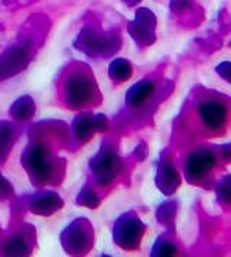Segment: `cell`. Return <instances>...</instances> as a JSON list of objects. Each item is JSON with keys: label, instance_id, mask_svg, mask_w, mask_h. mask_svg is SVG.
I'll use <instances>...</instances> for the list:
<instances>
[{"label": "cell", "instance_id": "cell-23", "mask_svg": "<svg viewBox=\"0 0 231 257\" xmlns=\"http://www.w3.org/2000/svg\"><path fill=\"white\" fill-rule=\"evenodd\" d=\"M36 0H0V9L2 11H15L22 6H28Z\"/></svg>", "mask_w": 231, "mask_h": 257}, {"label": "cell", "instance_id": "cell-24", "mask_svg": "<svg viewBox=\"0 0 231 257\" xmlns=\"http://www.w3.org/2000/svg\"><path fill=\"white\" fill-rule=\"evenodd\" d=\"M13 195V187L12 184L0 174V199H8Z\"/></svg>", "mask_w": 231, "mask_h": 257}, {"label": "cell", "instance_id": "cell-21", "mask_svg": "<svg viewBox=\"0 0 231 257\" xmlns=\"http://www.w3.org/2000/svg\"><path fill=\"white\" fill-rule=\"evenodd\" d=\"M75 202L78 204V205H82V207H87V208H97L98 205H100V198H98V195L95 194V191L91 189V188L85 187L82 188L80 191V194L77 195V199H75Z\"/></svg>", "mask_w": 231, "mask_h": 257}, {"label": "cell", "instance_id": "cell-18", "mask_svg": "<svg viewBox=\"0 0 231 257\" xmlns=\"http://www.w3.org/2000/svg\"><path fill=\"white\" fill-rule=\"evenodd\" d=\"M133 74V65L125 58H116L108 65V77L114 82L127 81Z\"/></svg>", "mask_w": 231, "mask_h": 257}, {"label": "cell", "instance_id": "cell-22", "mask_svg": "<svg viewBox=\"0 0 231 257\" xmlns=\"http://www.w3.org/2000/svg\"><path fill=\"white\" fill-rule=\"evenodd\" d=\"M230 175H225L218 184H217V198H218V202H221L222 205H228L231 201V189H230Z\"/></svg>", "mask_w": 231, "mask_h": 257}, {"label": "cell", "instance_id": "cell-13", "mask_svg": "<svg viewBox=\"0 0 231 257\" xmlns=\"http://www.w3.org/2000/svg\"><path fill=\"white\" fill-rule=\"evenodd\" d=\"M155 184L163 195H173L175 191L181 185L179 172H178L176 166L172 164L171 155L168 151L162 153L159 161H158Z\"/></svg>", "mask_w": 231, "mask_h": 257}, {"label": "cell", "instance_id": "cell-16", "mask_svg": "<svg viewBox=\"0 0 231 257\" xmlns=\"http://www.w3.org/2000/svg\"><path fill=\"white\" fill-rule=\"evenodd\" d=\"M19 135H21V128L16 123L8 120L0 121V162H5L8 159Z\"/></svg>", "mask_w": 231, "mask_h": 257}, {"label": "cell", "instance_id": "cell-4", "mask_svg": "<svg viewBox=\"0 0 231 257\" xmlns=\"http://www.w3.org/2000/svg\"><path fill=\"white\" fill-rule=\"evenodd\" d=\"M74 48L90 58H110L122 48V36L119 31H101L98 26H85L74 39Z\"/></svg>", "mask_w": 231, "mask_h": 257}, {"label": "cell", "instance_id": "cell-14", "mask_svg": "<svg viewBox=\"0 0 231 257\" xmlns=\"http://www.w3.org/2000/svg\"><path fill=\"white\" fill-rule=\"evenodd\" d=\"M64 207V201L54 191H38L28 197V208L36 215L49 217Z\"/></svg>", "mask_w": 231, "mask_h": 257}, {"label": "cell", "instance_id": "cell-7", "mask_svg": "<svg viewBox=\"0 0 231 257\" xmlns=\"http://www.w3.org/2000/svg\"><path fill=\"white\" fill-rule=\"evenodd\" d=\"M146 231V224L135 211L122 214L113 227V240L123 250H138Z\"/></svg>", "mask_w": 231, "mask_h": 257}, {"label": "cell", "instance_id": "cell-26", "mask_svg": "<svg viewBox=\"0 0 231 257\" xmlns=\"http://www.w3.org/2000/svg\"><path fill=\"white\" fill-rule=\"evenodd\" d=\"M133 155L138 158L139 161L146 159V156H148V146H146V143H145V142H140L138 146H136V149H135Z\"/></svg>", "mask_w": 231, "mask_h": 257}, {"label": "cell", "instance_id": "cell-2", "mask_svg": "<svg viewBox=\"0 0 231 257\" xmlns=\"http://www.w3.org/2000/svg\"><path fill=\"white\" fill-rule=\"evenodd\" d=\"M32 138V136H31ZM22 166L34 185H58L64 176L65 159H59L51 143L32 138L21 158Z\"/></svg>", "mask_w": 231, "mask_h": 257}, {"label": "cell", "instance_id": "cell-9", "mask_svg": "<svg viewBox=\"0 0 231 257\" xmlns=\"http://www.w3.org/2000/svg\"><path fill=\"white\" fill-rule=\"evenodd\" d=\"M196 111H198V118L201 124L207 128L209 133H219L224 130L227 124L228 105L221 100H215V98L202 100L198 104Z\"/></svg>", "mask_w": 231, "mask_h": 257}, {"label": "cell", "instance_id": "cell-10", "mask_svg": "<svg viewBox=\"0 0 231 257\" xmlns=\"http://www.w3.org/2000/svg\"><path fill=\"white\" fill-rule=\"evenodd\" d=\"M129 34L140 47L153 45L156 41V16H155V13L146 8H139L135 15V19L129 25Z\"/></svg>", "mask_w": 231, "mask_h": 257}, {"label": "cell", "instance_id": "cell-20", "mask_svg": "<svg viewBox=\"0 0 231 257\" xmlns=\"http://www.w3.org/2000/svg\"><path fill=\"white\" fill-rule=\"evenodd\" d=\"M176 214V202L175 201H165L156 210V218L162 225H171Z\"/></svg>", "mask_w": 231, "mask_h": 257}, {"label": "cell", "instance_id": "cell-19", "mask_svg": "<svg viewBox=\"0 0 231 257\" xmlns=\"http://www.w3.org/2000/svg\"><path fill=\"white\" fill-rule=\"evenodd\" d=\"M176 254V247L172 243V240L166 238V237H159L155 244L152 247L150 256L152 257H169Z\"/></svg>", "mask_w": 231, "mask_h": 257}, {"label": "cell", "instance_id": "cell-3", "mask_svg": "<svg viewBox=\"0 0 231 257\" xmlns=\"http://www.w3.org/2000/svg\"><path fill=\"white\" fill-rule=\"evenodd\" d=\"M62 100L71 110L100 104L101 94L90 68L84 64H77L71 68L62 84Z\"/></svg>", "mask_w": 231, "mask_h": 257}, {"label": "cell", "instance_id": "cell-17", "mask_svg": "<svg viewBox=\"0 0 231 257\" xmlns=\"http://www.w3.org/2000/svg\"><path fill=\"white\" fill-rule=\"evenodd\" d=\"M36 111V104L31 95H22L12 103L9 114L16 121H26L32 118Z\"/></svg>", "mask_w": 231, "mask_h": 257}, {"label": "cell", "instance_id": "cell-11", "mask_svg": "<svg viewBox=\"0 0 231 257\" xmlns=\"http://www.w3.org/2000/svg\"><path fill=\"white\" fill-rule=\"evenodd\" d=\"M34 227L23 224V228L15 231L11 235H6L0 244V254L2 256H28L32 253L35 245Z\"/></svg>", "mask_w": 231, "mask_h": 257}, {"label": "cell", "instance_id": "cell-6", "mask_svg": "<svg viewBox=\"0 0 231 257\" xmlns=\"http://www.w3.org/2000/svg\"><path fill=\"white\" fill-rule=\"evenodd\" d=\"M61 245L69 256H84L94 244V228L87 218H77L61 233Z\"/></svg>", "mask_w": 231, "mask_h": 257}, {"label": "cell", "instance_id": "cell-8", "mask_svg": "<svg viewBox=\"0 0 231 257\" xmlns=\"http://www.w3.org/2000/svg\"><path fill=\"white\" fill-rule=\"evenodd\" d=\"M217 165V153L209 148H198L189 153L184 165L185 178L189 184H199Z\"/></svg>", "mask_w": 231, "mask_h": 257}, {"label": "cell", "instance_id": "cell-27", "mask_svg": "<svg viewBox=\"0 0 231 257\" xmlns=\"http://www.w3.org/2000/svg\"><path fill=\"white\" fill-rule=\"evenodd\" d=\"M123 2L126 3L127 6H135V5H138L140 0H123Z\"/></svg>", "mask_w": 231, "mask_h": 257}, {"label": "cell", "instance_id": "cell-12", "mask_svg": "<svg viewBox=\"0 0 231 257\" xmlns=\"http://www.w3.org/2000/svg\"><path fill=\"white\" fill-rule=\"evenodd\" d=\"M107 128H108L107 117L101 113L92 114L90 111H82L77 114L71 124L72 136L78 141V143H87L95 133L105 132Z\"/></svg>", "mask_w": 231, "mask_h": 257}, {"label": "cell", "instance_id": "cell-5", "mask_svg": "<svg viewBox=\"0 0 231 257\" xmlns=\"http://www.w3.org/2000/svg\"><path fill=\"white\" fill-rule=\"evenodd\" d=\"M123 169V161L116 152L114 145L105 141L101 143L98 152L90 159V171L94 181L100 187H108Z\"/></svg>", "mask_w": 231, "mask_h": 257}, {"label": "cell", "instance_id": "cell-15", "mask_svg": "<svg viewBox=\"0 0 231 257\" xmlns=\"http://www.w3.org/2000/svg\"><path fill=\"white\" fill-rule=\"evenodd\" d=\"M155 91H156L155 81L150 80V78H145V80L135 82L127 90L126 97H125L126 105L129 108H132V110L142 108L153 97Z\"/></svg>", "mask_w": 231, "mask_h": 257}, {"label": "cell", "instance_id": "cell-25", "mask_svg": "<svg viewBox=\"0 0 231 257\" xmlns=\"http://www.w3.org/2000/svg\"><path fill=\"white\" fill-rule=\"evenodd\" d=\"M217 74L221 75L225 81H230V71H231V64L228 61H224V62H221L219 65H217Z\"/></svg>", "mask_w": 231, "mask_h": 257}, {"label": "cell", "instance_id": "cell-1", "mask_svg": "<svg viewBox=\"0 0 231 257\" xmlns=\"http://www.w3.org/2000/svg\"><path fill=\"white\" fill-rule=\"evenodd\" d=\"M28 22L16 41L0 54V81H6L26 70L44 44L49 25L48 18L36 15Z\"/></svg>", "mask_w": 231, "mask_h": 257}]
</instances>
